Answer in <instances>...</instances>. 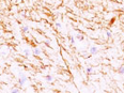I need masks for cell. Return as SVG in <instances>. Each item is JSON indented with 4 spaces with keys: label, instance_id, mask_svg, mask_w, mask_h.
<instances>
[{
    "label": "cell",
    "instance_id": "cell-12",
    "mask_svg": "<svg viewBox=\"0 0 124 93\" xmlns=\"http://www.w3.org/2000/svg\"><path fill=\"white\" fill-rule=\"evenodd\" d=\"M106 34H107L108 37H111V32H110V31H107V33H106Z\"/></svg>",
    "mask_w": 124,
    "mask_h": 93
},
{
    "label": "cell",
    "instance_id": "cell-6",
    "mask_svg": "<svg viewBox=\"0 0 124 93\" xmlns=\"http://www.w3.org/2000/svg\"><path fill=\"white\" fill-rule=\"evenodd\" d=\"M11 92L12 93H18V92H21V90H19V88H13L11 90Z\"/></svg>",
    "mask_w": 124,
    "mask_h": 93
},
{
    "label": "cell",
    "instance_id": "cell-11",
    "mask_svg": "<svg viewBox=\"0 0 124 93\" xmlns=\"http://www.w3.org/2000/svg\"><path fill=\"white\" fill-rule=\"evenodd\" d=\"M45 44L47 45V46H49V44H50V41H49V40H46V41H45Z\"/></svg>",
    "mask_w": 124,
    "mask_h": 93
},
{
    "label": "cell",
    "instance_id": "cell-15",
    "mask_svg": "<svg viewBox=\"0 0 124 93\" xmlns=\"http://www.w3.org/2000/svg\"><path fill=\"white\" fill-rule=\"evenodd\" d=\"M1 36H2V33H1V32H0V37H1Z\"/></svg>",
    "mask_w": 124,
    "mask_h": 93
},
{
    "label": "cell",
    "instance_id": "cell-14",
    "mask_svg": "<svg viewBox=\"0 0 124 93\" xmlns=\"http://www.w3.org/2000/svg\"><path fill=\"white\" fill-rule=\"evenodd\" d=\"M25 55L26 56H29V50L28 49H25Z\"/></svg>",
    "mask_w": 124,
    "mask_h": 93
},
{
    "label": "cell",
    "instance_id": "cell-10",
    "mask_svg": "<svg viewBox=\"0 0 124 93\" xmlns=\"http://www.w3.org/2000/svg\"><path fill=\"white\" fill-rule=\"evenodd\" d=\"M70 42H71V44H74V42H75V37H74V36L70 37Z\"/></svg>",
    "mask_w": 124,
    "mask_h": 93
},
{
    "label": "cell",
    "instance_id": "cell-8",
    "mask_svg": "<svg viewBox=\"0 0 124 93\" xmlns=\"http://www.w3.org/2000/svg\"><path fill=\"white\" fill-rule=\"evenodd\" d=\"M86 72H87L88 74H91L92 73V68H87L86 69Z\"/></svg>",
    "mask_w": 124,
    "mask_h": 93
},
{
    "label": "cell",
    "instance_id": "cell-1",
    "mask_svg": "<svg viewBox=\"0 0 124 93\" xmlns=\"http://www.w3.org/2000/svg\"><path fill=\"white\" fill-rule=\"evenodd\" d=\"M97 51H99V49H97L95 46L90 47V54H91V55H96Z\"/></svg>",
    "mask_w": 124,
    "mask_h": 93
},
{
    "label": "cell",
    "instance_id": "cell-13",
    "mask_svg": "<svg viewBox=\"0 0 124 93\" xmlns=\"http://www.w3.org/2000/svg\"><path fill=\"white\" fill-rule=\"evenodd\" d=\"M56 27H57V28H60V27H61V24H60V23H56Z\"/></svg>",
    "mask_w": 124,
    "mask_h": 93
},
{
    "label": "cell",
    "instance_id": "cell-3",
    "mask_svg": "<svg viewBox=\"0 0 124 93\" xmlns=\"http://www.w3.org/2000/svg\"><path fill=\"white\" fill-rule=\"evenodd\" d=\"M33 53H34L35 56H40V55H41V49H40L39 47H35L34 50H33Z\"/></svg>",
    "mask_w": 124,
    "mask_h": 93
},
{
    "label": "cell",
    "instance_id": "cell-5",
    "mask_svg": "<svg viewBox=\"0 0 124 93\" xmlns=\"http://www.w3.org/2000/svg\"><path fill=\"white\" fill-rule=\"evenodd\" d=\"M76 37H77V39H78L79 41H83V40L85 39V36H83V35L81 34V33H77V35H76Z\"/></svg>",
    "mask_w": 124,
    "mask_h": 93
},
{
    "label": "cell",
    "instance_id": "cell-9",
    "mask_svg": "<svg viewBox=\"0 0 124 93\" xmlns=\"http://www.w3.org/2000/svg\"><path fill=\"white\" fill-rule=\"evenodd\" d=\"M23 31H24V32H28V31H29V28H28L27 26H24V27H23Z\"/></svg>",
    "mask_w": 124,
    "mask_h": 93
},
{
    "label": "cell",
    "instance_id": "cell-7",
    "mask_svg": "<svg viewBox=\"0 0 124 93\" xmlns=\"http://www.w3.org/2000/svg\"><path fill=\"white\" fill-rule=\"evenodd\" d=\"M119 73L120 74H124V65H122L121 68L119 69Z\"/></svg>",
    "mask_w": 124,
    "mask_h": 93
},
{
    "label": "cell",
    "instance_id": "cell-4",
    "mask_svg": "<svg viewBox=\"0 0 124 93\" xmlns=\"http://www.w3.org/2000/svg\"><path fill=\"white\" fill-rule=\"evenodd\" d=\"M45 80H46V81H48V82H51L54 80V78H53V76H50V75H46V76H45Z\"/></svg>",
    "mask_w": 124,
    "mask_h": 93
},
{
    "label": "cell",
    "instance_id": "cell-2",
    "mask_svg": "<svg viewBox=\"0 0 124 93\" xmlns=\"http://www.w3.org/2000/svg\"><path fill=\"white\" fill-rule=\"evenodd\" d=\"M26 80H27V78H26L25 76L21 77V78L18 79V84H19V86H24V84L26 82Z\"/></svg>",
    "mask_w": 124,
    "mask_h": 93
}]
</instances>
